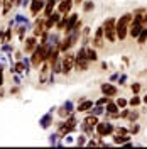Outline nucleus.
I'll list each match as a JSON object with an SVG mask.
<instances>
[{
	"label": "nucleus",
	"mask_w": 147,
	"mask_h": 149,
	"mask_svg": "<svg viewBox=\"0 0 147 149\" xmlns=\"http://www.w3.org/2000/svg\"><path fill=\"white\" fill-rule=\"evenodd\" d=\"M134 19V14H123L117 19V39L119 41H125L127 36H129V27H130V22Z\"/></svg>",
	"instance_id": "nucleus-1"
},
{
	"label": "nucleus",
	"mask_w": 147,
	"mask_h": 149,
	"mask_svg": "<svg viewBox=\"0 0 147 149\" xmlns=\"http://www.w3.org/2000/svg\"><path fill=\"white\" fill-rule=\"evenodd\" d=\"M103 31H105V39H107V42H117L119 39H117V19L115 17H108L105 19V22H103Z\"/></svg>",
	"instance_id": "nucleus-2"
},
{
	"label": "nucleus",
	"mask_w": 147,
	"mask_h": 149,
	"mask_svg": "<svg viewBox=\"0 0 147 149\" xmlns=\"http://www.w3.org/2000/svg\"><path fill=\"white\" fill-rule=\"evenodd\" d=\"M44 49H46V46L39 42L37 47L32 51V54H31V65H32V68L39 70V66L46 61V58H44Z\"/></svg>",
	"instance_id": "nucleus-3"
},
{
	"label": "nucleus",
	"mask_w": 147,
	"mask_h": 149,
	"mask_svg": "<svg viewBox=\"0 0 147 149\" xmlns=\"http://www.w3.org/2000/svg\"><path fill=\"white\" fill-rule=\"evenodd\" d=\"M113 130H115V125L112 124L110 120H105L103 122H98L96 125H95V134L98 136V137H108L113 134Z\"/></svg>",
	"instance_id": "nucleus-4"
},
{
	"label": "nucleus",
	"mask_w": 147,
	"mask_h": 149,
	"mask_svg": "<svg viewBox=\"0 0 147 149\" xmlns=\"http://www.w3.org/2000/svg\"><path fill=\"white\" fill-rule=\"evenodd\" d=\"M105 42H107L105 31H103V26H100V27H96V31H95V34L92 37V46L95 49H101V47L105 46Z\"/></svg>",
	"instance_id": "nucleus-5"
},
{
	"label": "nucleus",
	"mask_w": 147,
	"mask_h": 149,
	"mask_svg": "<svg viewBox=\"0 0 147 149\" xmlns=\"http://www.w3.org/2000/svg\"><path fill=\"white\" fill-rule=\"evenodd\" d=\"M74 70V53H63V74H69Z\"/></svg>",
	"instance_id": "nucleus-6"
},
{
	"label": "nucleus",
	"mask_w": 147,
	"mask_h": 149,
	"mask_svg": "<svg viewBox=\"0 0 147 149\" xmlns=\"http://www.w3.org/2000/svg\"><path fill=\"white\" fill-rule=\"evenodd\" d=\"M51 63L49 61H44L42 65L39 66V83L41 85H46L49 81V74H51Z\"/></svg>",
	"instance_id": "nucleus-7"
},
{
	"label": "nucleus",
	"mask_w": 147,
	"mask_h": 149,
	"mask_svg": "<svg viewBox=\"0 0 147 149\" xmlns=\"http://www.w3.org/2000/svg\"><path fill=\"white\" fill-rule=\"evenodd\" d=\"M90 59L86 56H76L74 54V71H88L90 70Z\"/></svg>",
	"instance_id": "nucleus-8"
},
{
	"label": "nucleus",
	"mask_w": 147,
	"mask_h": 149,
	"mask_svg": "<svg viewBox=\"0 0 147 149\" xmlns=\"http://www.w3.org/2000/svg\"><path fill=\"white\" fill-rule=\"evenodd\" d=\"M37 41H39V39H37V36H34V34L24 39V53H26V54H32V51H34L37 47V44H39Z\"/></svg>",
	"instance_id": "nucleus-9"
},
{
	"label": "nucleus",
	"mask_w": 147,
	"mask_h": 149,
	"mask_svg": "<svg viewBox=\"0 0 147 149\" xmlns=\"http://www.w3.org/2000/svg\"><path fill=\"white\" fill-rule=\"evenodd\" d=\"M100 90L103 95H107V97H117L119 95V88L115 86V85L112 83V81H107V83H101L100 85Z\"/></svg>",
	"instance_id": "nucleus-10"
},
{
	"label": "nucleus",
	"mask_w": 147,
	"mask_h": 149,
	"mask_svg": "<svg viewBox=\"0 0 147 149\" xmlns=\"http://www.w3.org/2000/svg\"><path fill=\"white\" fill-rule=\"evenodd\" d=\"M53 124H54V110H49L47 113H44V115L39 119V125H41V129H49Z\"/></svg>",
	"instance_id": "nucleus-11"
},
{
	"label": "nucleus",
	"mask_w": 147,
	"mask_h": 149,
	"mask_svg": "<svg viewBox=\"0 0 147 149\" xmlns=\"http://www.w3.org/2000/svg\"><path fill=\"white\" fill-rule=\"evenodd\" d=\"M44 5H46V0H31V5H29L31 15L32 17H37V14L44 10Z\"/></svg>",
	"instance_id": "nucleus-12"
},
{
	"label": "nucleus",
	"mask_w": 147,
	"mask_h": 149,
	"mask_svg": "<svg viewBox=\"0 0 147 149\" xmlns=\"http://www.w3.org/2000/svg\"><path fill=\"white\" fill-rule=\"evenodd\" d=\"M73 5H74L73 0H59L56 10H59L63 15H69V12H71V9H73Z\"/></svg>",
	"instance_id": "nucleus-13"
},
{
	"label": "nucleus",
	"mask_w": 147,
	"mask_h": 149,
	"mask_svg": "<svg viewBox=\"0 0 147 149\" xmlns=\"http://www.w3.org/2000/svg\"><path fill=\"white\" fill-rule=\"evenodd\" d=\"M44 32H46V27H44V19H42V17L36 19V22H34V29H32V34L37 36V37H41Z\"/></svg>",
	"instance_id": "nucleus-14"
},
{
	"label": "nucleus",
	"mask_w": 147,
	"mask_h": 149,
	"mask_svg": "<svg viewBox=\"0 0 147 149\" xmlns=\"http://www.w3.org/2000/svg\"><path fill=\"white\" fill-rule=\"evenodd\" d=\"M92 27H88V26H83L81 29V37H80V41H81V46H88L90 42H92Z\"/></svg>",
	"instance_id": "nucleus-15"
},
{
	"label": "nucleus",
	"mask_w": 147,
	"mask_h": 149,
	"mask_svg": "<svg viewBox=\"0 0 147 149\" xmlns=\"http://www.w3.org/2000/svg\"><path fill=\"white\" fill-rule=\"evenodd\" d=\"M80 20V14H69L68 15V22H66V29H64V34H69L73 27L76 26V22Z\"/></svg>",
	"instance_id": "nucleus-16"
},
{
	"label": "nucleus",
	"mask_w": 147,
	"mask_h": 149,
	"mask_svg": "<svg viewBox=\"0 0 147 149\" xmlns=\"http://www.w3.org/2000/svg\"><path fill=\"white\" fill-rule=\"evenodd\" d=\"M112 139H113V144L123 146L125 142H129V141L132 139V136H130V134H117V132H113V134H112Z\"/></svg>",
	"instance_id": "nucleus-17"
},
{
	"label": "nucleus",
	"mask_w": 147,
	"mask_h": 149,
	"mask_svg": "<svg viewBox=\"0 0 147 149\" xmlns=\"http://www.w3.org/2000/svg\"><path fill=\"white\" fill-rule=\"evenodd\" d=\"M93 105V100H88V98H81L80 100V103H78V107H76V112H90V109H92Z\"/></svg>",
	"instance_id": "nucleus-18"
},
{
	"label": "nucleus",
	"mask_w": 147,
	"mask_h": 149,
	"mask_svg": "<svg viewBox=\"0 0 147 149\" xmlns=\"http://www.w3.org/2000/svg\"><path fill=\"white\" fill-rule=\"evenodd\" d=\"M51 70H53V73L54 74L63 73V54H59L54 61L51 63Z\"/></svg>",
	"instance_id": "nucleus-19"
},
{
	"label": "nucleus",
	"mask_w": 147,
	"mask_h": 149,
	"mask_svg": "<svg viewBox=\"0 0 147 149\" xmlns=\"http://www.w3.org/2000/svg\"><path fill=\"white\" fill-rule=\"evenodd\" d=\"M105 112L112 113V119H119V112H120V109H119V105H117V103L110 100V102L105 105Z\"/></svg>",
	"instance_id": "nucleus-20"
},
{
	"label": "nucleus",
	"mask_w": 147,
	"mask_h": 149,
	"mask_svg": "<svg viewBox=\"0 0 147 149\" xmlns=\"http://www.w3.org/2000/svg\"><path fill=\"white\" fill-rule=\"evenodd\" d=\"M71 47H73V42H71L69 36H64L61 41H59V51H61V54L66 53V51H69Z\"/></svg>",
	"instance_id": "nucleus-21"
},
{
	"label": "nucleus",
	"mask_w": 147,
	"mask_h": 149,
	"mask_svg": "<svg viewBox=\"0 0 147 149\" xmlns=\"http://www.w3.org/2000/svg\"><path fill=\"white\" fill-rule=\"evenodd\" d=\"M85 56H86L92 63L98 61V53H96V49L93 46H85Z\"/></svg>",
	"instance_id": "nucleus-22"
},
{
	"label": "nucleus",
	"mask_w": 147,
	"mask_h": 149,
	"mask_svg": "<svg viewBox=\"0 0 147 149\" xmlns=\"http://www.w3.org/2000/svg\"><path fill=\"white\" fill-rule=\"evenodd\" d=\"M58 2H59V0H46V5H44V17L51 15V14L54 12L56 7H58Z\"/></svg>",
	"instance_id": "nucleus-23"
},
{
	"label": "nucleus",
	"mask_w": 147,
	"mask_h": 149,
	"mask_svg": "<svg viewBox=\"0 0 147 149\" xmlns=\"http://www.w3.org/2000/svg\"><path fill=\"white\" fill-rule=\"evenodd\" d=\"M0 7H2V15H7L12 10V7H15V5H14V0H3V3Z\"/></svg>",
	"instance_id": "nucleus-24"
},
{
	"label": "nucleus",
	"mask_w": 147,
	"mask_h": 149,
	"mask_svg": "<svg viewBox=\"0 0 147 149\" xmlns=\"http://www.w3.org/2000/svg\"><path fill=\"white\" fill-rule=\"evenodd\" d=\"M66 22H68V15H63V17L58 20V24L54 26V31H58V32H64Z\"/></svg>",
	"instance_id": "nucleus-25"
},
{
	"label": "nucleus",
	"mask_w": 147,
	"mask_h": 149,
	"mask_svg": "<svg viewBox=\"0 0 147 149\" xmlns=\"http://www.w3.org/2000/svg\"><path fill=\"white\" fill-rule=\"evenodd\" d=\"M83 122H85V124H88V125H92V127H95V125H96V124H98V115H93V113H88V115H86V117H85V119H83Z\"/></svg>",
	"instance_id": "nucleus-26"
},
{
	"label": "nucleus",
	"mask_w": 147,
	"mask_h": 149,
	"mask_svg": "<svg viewBox=\"0 0 147 149\" xmlns=\"http://www.w3.org/2000/svg\"><path fill=\"white\" fill-rule=\"evenodd\" d=\"M146 42H147V26H144L142 31H140V34H139V37H137V44L144 46Z\"/></svg>",
	"instance_id": "nucleus-27"
},
{
	"label": "nucleus",
	"mask_w": 147,
	"mask_h": 149,
	"mask_svg": "<svg viewBox=\"0 0 147 149\" xmlns=\"http://www.w3.org/2000/svg\"><path fill=\"white\" fill-rule=\"evenodd\" d=\"M81 9L85 14H88V12H92V10H95V2L93 0H85L81 3Z\"/></svg>",
	"instance_id": "nucleus-28"
},
{
	"label": "nucleus",
	"mask_w": 147,
	"mask_h": 149,
	"mask_svg": "<svg viewBox=\"0 0 147 149\" xmlns=\"http://www.w3.org/2000/svg\"><path fill=\"white\" fill-rule=\"evenodd\" d=\"M88 113H93V115H98V117H100V115H103V113H105V107H103V105H96V103H95L92 109H90V112H88Z\"/></svg>",
	"instance_id": "nucleus-29"
},
{
	"label": "nucleus",
	"mask_w": 147,
	"mask_h": 149,
	"mask_svg": "<svg viewBox=\"0 0 147 149\" xmlns=\"http://www.w3.org/2000/svg\"><path fill=\"white\" fill-rule=\"evenodd\" d=\"M139 132H140V125H139L137 122H130L129 134H130V136H135V134H139Z\"/></svg>",
	"instance_id": "nucleus-30"
},
{
	"label": "nucleus",
	"mask_w": 147,
	"mask_h": 149,
	"mask_svg": "<svg viewBox=\"0 0 147 149\" xmlns=\"http://www.w3.org/2000/svg\"><path fill=\"white\" fill-rule=\"evenodd\" d=\"M139 115H140V113L137 112V107H134V110L129 112V117H127V120H129V122H137V120H139Z\"/></svg>",
	"instance_id": "nucleus-31"
},
{
	"label": "nucleus",
	"mask_w": 147,
	"mask_h": 149,
	"mask_svg": "<svg viewBox=\"0 0 147 149\" xmlns=\"http://www.w3.org/2000/svg\"><path fill=\"white\" fill-rule=\"evenodd\" d=\"M140 103H142V98H140L139 95H134V97L129 100V107H132V109H134V107H139Z\"/></svg>",
	"instance_id": "nucleus-32"
},
{
	"label": "nucleus",
	"mask_w": 147,
	"mask_h": 149,
	"mask_svg": "<svg viewBox=\"0 0 147 149\" xmlns=\"http://www.w3.org/2000/svg\"><path fill=\"white\" fill-rule=\"evenodd\" d=\"M115 103L119 105V109H125V107H129V100L123 98V97H117V98H115Z\"/></svg>",
	"instance_id": "nucleus-33"
},
{
	"label": "nucleus",
	"mask_w": 147,
	"mask_h": 149,
	"mask_svg": "<svg viewBox=\"0 0 147 149\" xmlns=\"http://www.w3.org/2000/svg\"><path fill=\"white\" fill-rule=\"evenodd\" d=\"M14 19H15V24H27V22H29V19L26 17L24 14H17Z\"/></svg>",
	"instance_id": "nucleus-34"
},
{
	"label": "nucleus",
	"mask_w": 147,
	"mask_h": 149,
	"mask_svg": "<svg viewBox=\"0 0 147 149\" xmlns=\"http://www.w3.org/2000/svg\"><path fill=\"white\" fill-rule=\"evenodd\" d=\"M58 115H59V117H61V119H68V117H69V115H71V113H69V112L66 110L64 107H63V105H61V107H59V109H58Z\"/></svg>",
	"instance_id": "nucleus-35"
},
{
	"label": "nucleus",
	"mask_w": 147,
	"mask_h": 149,
	"mask_svg": "<svg viewBox=\"0 0 147 149\" xmlns=\"http://www.w3.org/2000/svg\"><path fill=\"white\" fill-rule=\"evenodd\" d=\"M0 51H2V53H12V51H14V44H10V42H3L2 47H0Z\"/></svg>",
	"instance_id": "nucleus-36"
},
{
	"label": "nucleus",
	"mask_w": 147,
	"mask_h": 149,
	"mask_svg": "<svg viewBox=\"0 0 147 149\" xmlns=\"http://www.w3.org/2000/svg\"><path fill=\"white\" fill-rule=\"evenodd\" d=\"M76 146H86V134H80L78 137H76V142H74Z\"/></svg>",
	"instance_id": "nucleus-37"
},
{
	"label": "nucleus",
	"mask_w": 147,
	"mask_h": 149,
	"mask_svg": "<svg viewBox=\"0 0 147 149\" xmlns=\"http://www.w3.org/2000/svg\"><path fill=\"white\" fill-rule=\"evenodd\" d=\"M110 100H112L110 97H107V95H103V97H100V98H98V100H96L95 103H96V105H103V107H105V105H107V103L110 102Z\"/></svg>",
	"instance_id": "nucleus-38"
},
{
	"label": "nucleus",
	"mask_w": 147,
	"mask_h": 149,
	"mask_svg": "<svg viewBox=\"0 0 147 149\" xmlns=\"http://www.w3.org/2000/svg\"><path fill=\"white\" fill-rule=\"evenodd\" d=\"M129 112H130L129 107H125V109H120V112H119V119H127V117H129Z\"/></svg>",
	"instance_id": "nucleus-39"
},
{
	"label": "nucleus",
	"mask_w": 147,
	"mask_h": 149,
	"mask_svg": "<svg viewBox=\"0 0 147 149\" xmlns=\"http://www.w3.org/2000/svg\"><path fill=\"white\" fill-rule=\"evenodd\" d=\"M140 88H142L140 83H132V85H130V90H132L134 95H139V93H140Z\"/></svg>",
	"instance_id": "nucleus-40"
},
{
	"label": "nucleus",
	"mask_w": 147,
	"mask_h": 149,
	"mask_svg": "<svg viewBox=\"0 0 147 149\" xmlns=\"http://www.w3.org/2000/svg\"><path fill=\"white\" fill-rule=\"evenodd\" d=\"M58 139H59V137H58V132L51 134V136H49V146H56V144H58Z\"/></svg>",
	"instance_id": "nucleus-41"
},
{
	"label": "nucleus",
	"mask_w": 147,
	"mask_h": 149,
	"mask_svg": "<svg viewBox=\"0 0 147 149\" xmlns=\"http://www.w3.org/2000/svg\"><path fill=\"white\" fill-rule=\"evenodd\" d=\"M117 134H129V127H120V125H115V130Z\"/></svg>",
	"instance_id": "nucleus-42"
},
{
	"label": "nucleus",
	"mask_w": 147,
	"mask_h": 149,
	"mask_svg": "<svg viewBox=\"0 0 147 149\" xmlns=\"http://www.w3.org/2000/svg\"><path fill=\"white\" fill-rule=\"evenodd\" d=\"M64 142H66V144H74L76 139H73V136H71V134H68V136H64Z\"/></svg>",
	"instance_id": "nucleus-43"
},
{
	"label": "nucleus",
	"mask_w": 147,
	"mask_h": 149,
	"mask_svg": "<svg viewBox=\"0 0 147 149\" xmlns=\"http://www.w3.org/2000/svg\"><path fill=\"white\" fill-rule=\"evenodd\" d=\"M125 81H127V74H125V73H122V74L119 76V80H117V83L125 85Z\"/></svg>",
	"instance_id": "nucleus-44"
},
{
	"label": "nucleus",
	"mask_w": 147,
	"mask_h": 149,
	"mask_svg": "<svg viewBox=\"0 0 147 149\" xmlns=\"http://www.w3.org/2000/svg\"><path fill=\"white\" fill-rule=\"evenodd\" d=\"M119 76H120V71H117V73L110 74V78H108V81H112V83H115V81L119 80Z\"/></svg>",
	"instance_id": "nucleus-45"
},
{
	"label": "nucleus",
	"mask_w": 147,
	"mask_h": 149,
	"mask_svg": "<svg viewBox=\"0 0 147 149\" xmlns=\"http://www.w3.org/2000/svg\"><path fill=\"white\" fill-rule=\"evenodd\" d=\"M20 76H22V74L14 73V78H12V81H14V85H20Z\"/></svg>",
	"instance_id": "nucleus-46"
},
{
	"label": "nucleus",
	"mask_w": 147,
	"mask_h": 149,
	"mask_svg": "<svg viewBox=\"0 0 147 149\" xmlns=\"http://www.w3.org/2000/svg\"><path fill=\"white\" fill-rule=\"evenodd\" d=\"M3 86V65H0V88Z\"/></svg>",
	"instance_id": "nucleus-47"
},
{
	"label": "nucleus",
	"mask_w": 147,
	"mask_h": 149,
	"mask_svg": "<svg viewBox=\"0 0 147 149\" xmlns=\"http://www.w3.org/2000/svg\"><path fill=\"white\" fill-rule=\"evenodd\" d=\"M86 146H90V148H95V146H98V142L95 139H90V141H86Z\"/></svg>",
	"instance_id": "nucleus-48"
},
{
	"label": "nucleus",
	"mask_w": 147,
	"mask_h": 149,
	"mask_svg": "<svg viewBox=\"0 0 147 149\" xmlns=\"http://www.w3.org/2000/svg\"><path fill=\"white\" fill-rule=\"evenodd\" d=\"M27 5H31V0H22L20 7H27Z\"/></svg>",
	"instance_id": "nucleus-49"
},
{
	"label": "nucleus",
	"mask_w": 147,
	"mask_h": 149,
	"mask_svg": "<svg viewBox=\"0 0 147 149\" xmlns=\"http://www.w3.org/2000/svg\"><path fill=\"white\" fill-rule=\"evenodd\" d=\"M10 93H12V95L19 93V85H15V88H12V90H10Z\"/></svg>",
	"instance_id": "nucleus-50"
},
{
	"label": "nucleus",
	"mask_w": 147,
	"mask_h": 149,
	"mask_svg": "<svg viewBox=\"0 0 147 149\" xmlns=\"http://www.w3.org/2000/svg\"><path fill=\"white\" fill-rule=\"evenodd\" d=\"M22 58H24L22 53H19V51H17V53H15V59H22Z\"/></svg>",
	"instance_id": "nucleus-51"
},
{
	"label": "nucleus",
	"mask_w": 147,
	"mask_h": 149,
	"mask_svg": "<svg viewBox=\"0 0 147 149\" xmlns=\"http://www.w3.org/2000/svg\"><path fill=\"white\" fill-rule=\"evenodd\" d=\"M73 2H74V5H81L85 0H73Z\"/></svg>",
	"instance_id": "nucleus-52"
},
{
	"label": "nucleus",
	"mask_w": 147,
	"mask_h": 149,
	"mask_svg": "<svg viewBox=\"0 0 147 149\" xmlns=\"http://www.w3.org/2000/svg\"><path fill=\"white\" fill-rule=\"evenodd\" d=\"M142 103H146V105H147V93L142 97Z\"/></svg>",
	"instance_id": "nucleus-53"
},
{
	"label": "nucleus",
	"mask_w": 147,
	"mask_h": 149,
	"mask_svg": "<svg viewBox=\"0 0 147 149\" xmlns=\"http://www.w3.org/2000/svg\"><path fill=\"white\" fill-rule=\"evenodd\" d=\"M0 19H2V9H0Z\"/></svg>",
	"instance_id": "nucleus-54"
},
{
	"label": "nucleus",
	"mask_w": 147,
	"mask_h": 149,
	"mask_svg": "<svg viewBox=\"0 0 147 149\" xmlns=\"http://www.w3.org/2000/svg\"><path fill=\"white\" fill-rule=\"evenodd\" d=\"M0 65H2V61H0Z\"/></svg>",
	"instance_id": "nucleus-55"
}]
</instances>
